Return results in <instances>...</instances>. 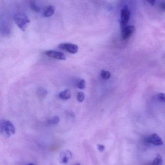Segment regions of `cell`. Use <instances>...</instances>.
I'll use <instances>...</instances> for the list:
<instances>
[{
  "instance_id": "6",
  "label": "cell",
  "mask_w": 165,
  "mask_h": 165,
  "mask_svg": "<svg viewBox=\"0 0 165 165\" xmlns=\"http://www.w3.org/2000/svg\"><path fill=\"white\" fill-rule=\"evenodd\" d=\"M146 142L156 146H161L163 144V141L158 135L153 133L145 139Z\"/></svg>"
},
{
  "instance_id": "22",
  "label": "cell",
  "mask_w": 165,
  "mask_h": 165,
  "mask_svg": "<svg viewBox=\"0 0 165 165\" xmlns=\"http://www.w3.org/2000/svg\"><path fill=\"white\" fill-rule=\"evenodd\" d=\"M35 165L34 164H33V163H30V164H29V165Z\"/></svg>"
},
{
  "instance_id": "7",
  "label": "cell",
  "mask_w": 165,
  "mask_h": 165,
  "mask_svg": "<svg viewBox=\"0 0 165 165\" xmlns=\"http://www.w3.org/2000/svg\"><path fill=\"white\" fill-rule=\"evenodd\" d=\"M45 54L47 56V57L59 60H65L66 59L65 56L62 52H58L54 50H48L45 52Z\"/></svg>"
},
{
  "instance_id": "21",
  "label": "cell",
  "mask_w": 165,
  "mask_h": 165,
  "mask_svg": "<svg viewBox=\"0 0 165 165\" xmlns=\"http://www.w3.org/2000/svg\"><path fill=\"white\" fill-rule=\"evenodd\" d=\"M147 1L152 5L153 6L155 5V2H156V0H147Z\"/></svg>"
},
{
  "instance_id": "20",
  "label": "cell",
  "mask_w": 165,
  "mask_h": 165,
  "mask_svg": "<svg viewBox=\"0 0 165 165\" xmlns=\"http://www.w3.org/2000/svg\"><path fill=\"white\" fill-rule=\"evenodd\" d=\"M160 8L162 10L165 12V2H163L160 4Z\"/></svg>"
},
{
  "instance_id": "16",
  "label": "cell",
  "mask_w": 165,
  "mask_h": 165,
  "mask_svg": "<svg viewBox=\"0 0 165 165\" xmlns=\"http://www.w3.org/2000/svg\"><path fill=\"white\" fill-rule=\"evenodd\" d=\"M37 94L39 96V97L44 98V97H46V96L47 95V91L45 89L40 88L38 90Z\"/></svg>"
},
{
  "instance_id": "5",
  "label": "cell",
  "mask_w": 165,
  "mask_h": 165,
  "mask_svg": "<svg viewBox=\"0 0 165 165\" xmlns=\"http://www.w3.org/2000/svg\"><path fill=\"white\" fill-rule=\"evenodd\" d=\"M135 31V28L133 25H126L121 28V38L123 40H127L130 37Z\"/></svg>"
},
{
  "instance_id": "13",
  "label": "cell",
  "mask_w": 165,
  "mask_h": 165,
  "mask_svg": "<svg viewBox=\"0 0 165 165\" xmlns=\"http://www.w3.org/2000/svg\"><path fill=\"white\" fill-rule=\"evenodd\" d=\"M76 86H77V87L80 89H83L85 87L86 82L84 79H80L76 83Z\"/></svg>"
},
{
  "instance_id": "14",
  "label": "cell",
  "mask_w": 165,
  "mask_h": 165,
  "mask_svg": "<svg viewBox=\"0 0 165 165\" xmlns=\"http://www.w3.org/2000/svg\"><path fill=\"white\" fill-rule=\"evenodd\" d=\"M59 121H60V119H59V117L55 116L51 119L48 120L47 123L49 125H55L58 124Z\"/></svg>"
},
{
  "instance_id": "10",
  "label": "cell",
  "mask_w": 165,
  "mask_h": 165,
  "mask_svg": "<svg viewBox=\"0 0 165 165\" xmlns=\"http://www.w3.org/2000/svg\"><path fill=\"white\" fill-rule=\"evenodd\" d=\"M55 11V7L53 6H48L46 8L44 11V16L46 18L51 17L54 14Z\"/></svg>"
},
{
  "instance_id": "9",
  "label": "cell",
  "mask_w": 165,
  "mask_h": 165,
  "mask_svg": "<svg viewBox=\"0 0 165 165\" xmlns=\"http://www.w3.org/2000/svg\"><path fill=\"white\" fill-rule=\"evenodd\" d=\"M59 98L64 100H67L71 98V93L69 89L65 90V91H61L59 94Z\"/></svg>"
},
{
  "instance_id": "17",
  "label": "cell",
  "mask_w": 165,
  "mask_h": 165,
  "mask_svg": "<svg viewBox=\"0 0 165 165\" xmlns=\"http://www.w3.org/2000/svg\"><path fill=\"white\" fill-rule=\"evenodd\" d=\"M84 99H85V96H84L83 92H79L78 93L77 99H78V102L79 103H82L84 100Z\"/></svg>"
},
{
  "instance_id": "18",
  "label": "cell",
  "mask_w": 165,
  "mask_h": 165,
  "mask_svg": "<svg viewBox=\"0 0 165 165\" xmlns=\"http://www.w3.org/2000/svg\"><path fill=\"white\" fill-rule=\"evenodd\" d=\"M157 97L160 101L163 103H165V93H159Z\"/></svg>"
},
{
  "instance_id": "4",
  "label": "cell",
  "mask_w": 165,
  "mask_h": 165,
  "mask_svg": "<svg viewBox=\"0 0 165 165\" xmlns=\"http://www.w3.org/2000/svg\"><path fill=\"white\" fill-rule=\"evenodd\" d=\"M59 48L61 49L65 50L71 54H75L79 51V47L77 45L69 42L61 44L59 45Z\"/></svg>"
},
{
  "instance_id": "12",
  "label": "cell",
  "mask_w": 165,
  "mask_h": 165,
  "mask_svg": "<svg viewBox=\"0 0 165 165\" xmlns=\"http://www.w3.org/2000/svg\"><path fill=\"white\" fill-rule=\"evenodd\" d=\"M100 74L102 78L105 80H108L111 78V73L109 71L104 70H102L101 71Z\"/></svg>"
},
{
  "instance_id": "15",
  "label": "cell",
  "mask_w": 165,
  "mask_h": 165,
  "mask_svg": "<svg viewBox=\"0 0 165 165\" xmlns=\"http://www.w3.org/2000/svg\"><path fill=\"white\" fill-rule=\"evenodd\" d=\"M31 8L35 12H39L40 11V7L38 6L34 2H31L30 3Z\"/></svg>"
},
{
  "instance_id": "1",
  "label": "cell",
  "mask_w": 165,
  "mask_h": 165,
  "mask_svg": "<svg viewBox=\"0 0 165 165\" xmlns=\"http://www.w3.org/2000/svg\"><path fill=\"white\" fill-rule=\"evenodd\" d=\"M0 131L1 134L9 138L15 134L16 129L11 122L7 120H2L0 122Z\"/></svg>"
},
{
  "instance_id": "11",
  "label": "cell",
  "mask_w": 165,
  "mask_h": 165,
  "mask_svg": "<svg viewBox=\"0 0 165 165\" xmlns=\"http://www.w3.org/2000/svg\"><path fill=\"white\" fill-rule=\"evenodd\" d=\"M163 159L161 156L158 154L157 155L155 159L153 160L151 165H162Z\"/></svg>"
},
{
  "instance_id": "8",
  "label": "cell",
  "mask_w": 165,
  "mask_h": 165,
  "mask_svg": "<svg viewBox=\"0 0 165 165\" xmlns=\"http://www.w3.org/2000/svg\"><path fill=\"white\" fill-rule=\"evenodd\" d=\"M72 153L70 150H67L64 151L60 156V161L61 164H66L72 158Z\"/></svg>"
},
{
  "instance_id": "19",
  "label": "cell",
  "mask_w": 165,
  "mask_h": 165,
  "mask_svg": "<svg viewBox=\"0 0 165 165\" xmlns=\"http://www.w3.org/2000/svg\"><path fill=\"white\" fill-rule=\"evenodd\" d=\"M97 147V149L100 152H103L105 150V146L102 144H98Z\"/></svg>"
},
{
  "instance_id": "23",
  "label": "cell",
  "mask_w": 165,
  "mask_h": 165,
  "mask_svg": "<svg viewBox=\"0 0 165 165\" xmlns=\"http://www.w3.org/2000/svg\"><path fill=\"white\" fill-rule=\"evenodd\" d=\"M75 165H80V164L79 163H76Z\"/></svg>"
},
{
  "instance_id": "2",
  "label": "cell",
  "mask_w": 165,
  "mask_h": 165,
  "mask_svg": "<svg viewBox=\"0 0 165 165\" xmlns=\"http://www.w3.org/2000/svg\"><path fill=\"white\" fill-rule=\"evenodd\" d=\"M14 19L18 27L23 31L26 30L30 23L27 16L23 13H18L15 15Z\"/></svg>"
},
{
  "instance_id": "3",
  "label": "cell",
  "mask_w": 165,
  "mask_h": 165,
  "mask_svg": "<svg viewBox=\"0 0 165 165\" xmlns=\"http://www.w3.org/2000/svg\"><path fill=\"white\" fill-rule=\"evenodd\" d=\"M130 18V11L128 6H125L121 11L120 26L121 29L128 25Z\"/></svg>"
}]
</instances>
